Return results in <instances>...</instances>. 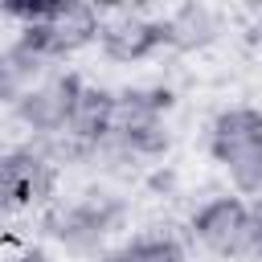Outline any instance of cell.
<instances>
[{
  "mask_svg": "<svg viewBox=\"0 0 262 262\" xmlns=\"http://www.w3.org/2000/svg\"><path fill=\"white\" fill-rule=\"evenodd\" d=\"M57 188V168L41 156L37 143L0 151V213L45 209Z\"/></svg>",
  "mask_w": 262,
  "mask_h": 262,
  "instance_id": "277c9868",
  "label": "cell"
},
{
  "mask_svg": "<svg viewBox=\"0 0 262 262\" xmlns=\"http://www.w3.org/2000/svg\"><path fill=\"white\" fill-rule=\"evenodd\" d=\"M127 225V201L111 188H86L74 201H49L41 209V229L74 258H94Z\"/></svg>",
  "mask_w": 262,
  "mask_h": 262,
  "instance_id": "6da1fadb",
  "label": "cell"
},
{
  "mask_svg": "<svg viewBox=\"0 0 262 262\" xmlns=\"http://www.w3.org/2000/svg\"><path fill=\"white\" fill-rule=\"evenodd\" d=\"M221 33H225V16H221V8H213V4L188 0V4L172 8V12H164V37H168V45L180 49V53H201V49H209Z\"/></svg>",
  "mask_w": 262,
  "mask_h": 262,
  "instance_id": "ba28073f",
  "label": "cell"
},
{
  "mask_svg": "<svg viewBox=\"0 0 262 262\" xmlns=\"http://www.w3.org/2000/svg\"><path fill=\"white\" fill-rule=\"evenodd\" d=\"M111 123H115V90L82 82V94H78V102H74L70 127H66L61 135H70V139H78V143L94 147L98 139H106V135H111Z\"/></svg>",
  "mask_w": 262,
  "mask_h": 262,
  "instance_id": "9c48e42d",
  "label": "cell"
},
{
  "mask_svg": "<svg viewBox=\"0 0 262 262\" xmlns=\"http://www.w3.org/2000/svg\"><path fill=\"white\" fill-rule=\"evenodd\" d=\"M45 74H53V70H45V66H41L33 53H25L16 41L0 45V106H16L20 94H25L33 82H41Z\"/></svg>",
  "mask_w": 262,
  "mask_h": 262,
  "instance_id": "30bf717a",
  "label": "cell"
},
{
  "mask_svg": "<svg viewBox=\"0 0 262 262\" xmlns=\"http://www.w3.org/2000/svg\"><path fill=\"white\" fill-rule=\"evenodd\" d=\"M168 45L164 37V16H147L139 8H115L102 16L98 25V49L119 61V66H135L147 61L151 53H160Z\"/></svg>",
  "mask_w": 262,
  "mask_h": 262,
  "instance_id": "8992f818",
  "label": "cell"
},
{
  "mask_svg": "<svg viewBox=\"0 0 262 262\" xmlns=\"http://www.w3.org/2000/svg\"><path fill=\"white\" fill-rule=\"evenodd\" d=\"M246 229H250V201L237 196V192L209 196V201L196 205V213L188 217L192 242H196L201 250H209L213 258H225V262H233Z\"/></svg>",
  "mask_w": 262,
  "mask_h": 262,
  "instance_id": "52a82bcc",
  "label": "cell"
},
{
  "mask_svg": "<svg viewBox=\"0 0 262 262\" xmlns=\"http://www.w3.org/2000/svg\"><path fill=\"white\" fill-rule=\"evenodd\" d=\"M102 262H184V246L172 233H139L111 250Z\"/></svg>",
  "mask_w": 262,
  "mask_h": 262,
  "instance_id": "8fae6325",
  "label": "cell"
},
{
  "mask_svg": "<svg viewBox=\"0 0 262 262\" xmlns=\"http://www.w3.org/2000/svg\"><path fill=\"white\" fill-rule=\"evenodd\" d=\"M98 25H102V12L90 8V4H74V0H53L49 16L37 20V25H25L16 29V45L25 53H33L45 70H53L57 61L74 57L78 49L94 45L98 41Z\"/></svg>",
  "mask_w": 262,
  "mask_h": 262,
  "instance_id": "3957f363",
  "label": "cell"
},
{
  "mask_svg": "<svg viewBox=\"0 0 262 262\" xmlns=\"http://www.w3.org/2000/svg\"><path fill=\"white\" fill-rule=\"evenodd\" d=\"M209 156L221 164L237 196H262V111L225 106L209 123Z\"/></svg>",
  "mask_w": 262,
  "mask_h": 262,
  "instance_id": "7a4b0ae2",
  "label": "cell"
},
{
  "mask_svg": "<svg viewBox=\"0 0 262 262\" xmlns=\"http://www.w3.org/2000/svg\"><path fill=\"white\" fill-rule=\"evenodd\" d=\"M4 262H49V254L37 250V246H29V250H20V254H12V258H4Z\"/></svg>",
  "mask_w": 262,
  "mask_h": 262,
  "instance_id": "7c38bea8",
  "label": "cell"
},
{
  "mask_svg": "<svg viewBox=\"0 0 262 262\" xmlns=\"http://www.w3.org/2000/svg\"><path fill=\"white\" fill-rule=\"evenodd\" d=\"M78 94H82V78L70 74V70H53V74H45L41 82H33L20 94V102L12 106L16 123L25 131H33L37 139H53V135H61L70 127Z\"/></svg>",
  "mask_w": 262,
  "mask_h": 262,
  "instance_id": "5b68a950",
  "label": "cell"
}]
</instances>
